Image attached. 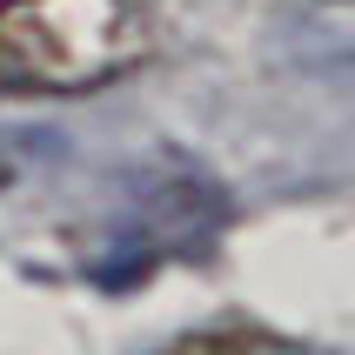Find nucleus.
<instances>
[{
    "mask_svg": "<svg viewBox=\"0 0 355 355\" xmlns=\"http://www.w3.org/2000/svg\"><path fill=\"white\" fill-rule=\"evenodd\" d=\"M7 181H14V161H7V155H0V188H7Z\"/></svg>",
    "mask_w": 355,
    "mask_h": 355,
    "instance_id": "3",
    "label": "nucleus"
},
{
    "mask_svg": "<svg viewBox=\"0 0 355 355\" xmlns=\"http://www.w3.org/2000/svg\"><path fill=\"white\" fill-rule=\"evenodd\" d=\"M155 54L148 0H0V87L87 94Z\"/></svg>",
    "mask_w": 355,
    "mask_h": 355,
    "instance_id": "1",
    "label": "nucleus"
},
{
    "mask_svg": "<svg viewBox=\"0 0 355 355\" xmlns=\"http://www.w3.org/2000/svg\"><path fill=\"white\" fill-rule=\"evenodd\" d=\"M155 355H288L268 329H195V336H175Z\"/></svg>",
    "mask_w": 355,
    "mask_h": 355,
    "instance_id": "2",
    "label": "nucleus"
}]
</instances>
